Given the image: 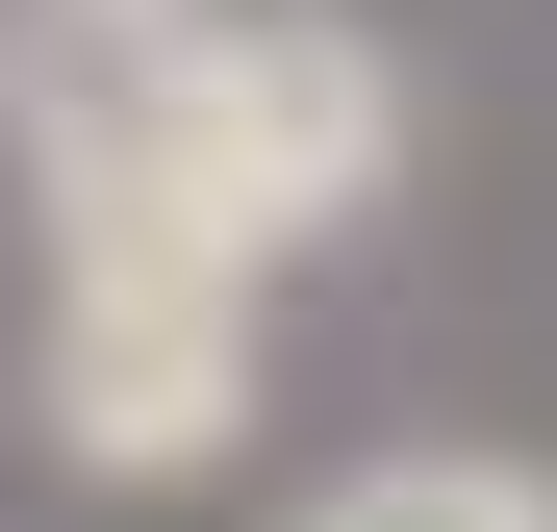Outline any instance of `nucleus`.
I'll list each match as a JSON object with an SVG mask.
<instances>
[{"label": "nucleus", "mask_w": 557, "mask_h": 532, "mask_svg": "<svg viewBox=\"0 0 557 532\" xmlns=\"http://www.w3.org/2000/svg\"><path fill=\"white\" fill-rule=\"evenodd\" d=\"M253 381H278V280H203V253H26V431L51 482L177 507L253 457Z\"/></svg>", "instance_id": "nucleus-1"}, {"label": "nucleus", "mask_w": 557, "mask_h": 532, "mask_svg": "<svg viewBox=\"0 0 557 532\" xmlns=\"http://www.w3.org/2000/svg\"><path fill=\"white\" fill-rule=\"evenodd\" d=\"M406 152H431L406 26H355V0H228V76H203L177 253H228V280H330V253L406 203Z\"/></svg>", "instance_id": "nucleus-2"}, {"label": "nucleus", "mask_w": 557, "mask_h": 532, "mask_svg": "<svg viewBox=\"0 0 557 532\" xmlns=\"http://www.w3.org/2000/svg\"><path fill=\"white\" fill-rule=\"evenodd\" d=\"M203 76H228V0H0V177H26V253H177Z\"/></svg>", "instance_id": "nucleus-3"}, {"label": "nucleus", "mask_w": 557, "mask_h": 532, "mask_svg": "<svg viewBox=\"0 0 557 532\" xmlns=\"http://www.w3.org/2000/svg\"><path fill=\"white\" fill-rule=\"evenodd\" d=\"M278 532H557V457H507V431H381V457H330Z\"/></svg>", "instance_id": "nucleus-4"}]
</instances>
